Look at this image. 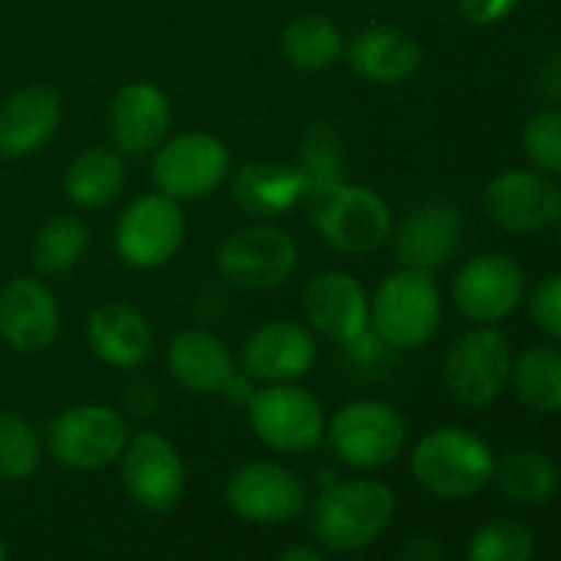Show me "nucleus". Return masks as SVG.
Listing matches in <instances>:
<instances>
[{"label": "nucleus", "instance_id": "obj_1", "mask_svg": "<svg viewBox=\"0 0 561 561\" xmlns=\"http://www.w3.org/2000/svg\"><path fill=\"white\" fill-rule=\"evenodd\" d=\"M394 510V493L383 482L329 480L310 507V531L327 551L356 553L389 529Z\"/></svg>", "mask_w": 561, "mask_h": 561}, {"label": "nucleus", "instance_id": "obj_2", "mask_svg": "<svg viewBox=\"0 0 561 561\" xmlns=\"http://www.w3.org/2000/svg\"><path fill=\"white\" fill-rule=\"evenodd\" d=\"M307 217L323 241L345 255H367L392 236L394 219L387 201L362 184L323 186L305 195Z\"/></svg>", "mask_w": 561, "mask_h": 561}, {"label": "nucleus", "instance_id": "obj_3", "mask_svg": "<svg viewBox=\"0 0 561 561\" xmlns=\"http://www.w3.org/2000/svg\"><path fill=\"white\" fill-rule=\"evenodd\" d=\"M496 458L474 431L436 427L411 453V474L427 493L447 502L471 499L493 480Z\"/></svg>", "mask_w": 561, "mask_h": 561}, {"label": "nucleus", "instance_id": "obj_4", "mask_svg": "<svg viewBox=\"0 0 561 561\" xmlns=\"http://www.w3.org/2000/svg\"><path fill=\"white\" fill-rule=\"evenodd\" d=\"M442 323V290L427 272L387 274L370 299V332L394 351L425 348Z\"/></svg>", "mask_w": 561, "mask_h": 561}, {"label": "nucleus", "instance_id": "obj_5", "mask_svg": "<svg viewBox=\"0 0 561 561\" xmlns=\"http://www.w3.org/2000/svg\"><path fill=\"white\" fill-rule=\"evenodd\" d=\"M329 447L351 469L378 471L394 463L409 442L405 416L383 400H354L327 422Z\"/></svg>", "mask_w": 561, "mask_h": 561}, {"label": "nucleus", "instance_id": "obj_6", "mask_svg": "<svg viewBox=\"0 0 561 561\" xmlns=\"http://www.w3.org/2000/svg\"><path fill=\"white\" fill-rule=\"evenodd\" d=\"M250 427L268 449L301 455L321 447L327 438V416L312 392L299 383H263L247 405Z\"/></svg>", "mask_w": 561, "mask_h": 561}, {"label": "nucleus", "instance_id": "obj_7", "mask_svg": "<svg viewBox=\"0 0 561 561\" xmlns=\"http://www.w3.org/2000/svg\"><path fill=\"white\" fill-rule=\"evenodd\" d=\"M129 436V425L118 411L82 403L60 411L49 422L47 449L66 469L99 471L121 458Z\"/></svg>", "mask_w": 561, "mask_h": 561}, {"label": "nucleus", "instance_id": "obj_8", "mask_svg": "<svg viewBox=\"0 0 561 561\" xmlns=\"http://www.w3.org/2000/svg\"><path fill=\"white\" fill-rule=\"evenodd\" d=\"M444 387L449 398L469 409L493 403L513 376L507 337L491 327L463 332L444 356Z\"/></svg>", "mask_w": 561, "mask_h": 561}, {"label": "nucleus", "instance_id": "obj_9", "mask_svg": "<svg viewBox=\"0 0 561 561\" xmlns=\"http://www.w3.org/2000/svg\"><path fill=\"white\" fill-rule=\"evenodd\" d=\"M186 219L181 203L162 192H146L121 211L115 222V252L140 272L164 266L184 244Z\"/></svg>", "mask_w": 561, "mask_h": 561}, {"label": "nucleus", "instance_id": "obj_10", "mask_svg": "<svg viewBox=\"0 0 561 561\" xmlns=\"http://www.w3.org/2000/svg\"><path fill=\"white\" fill-rule=\"evenodd\" d=\"M228 146L208 131H184V135L168 137L153 151V186L179 203L211 195L228 179Z\"/></svg>", "mask_w": 561, "mask_h": 561}, {"label": "nucleus", "instance_id": "obj_11", "mask_svg": "<svg viewBox=\"0 0 561 561\" xmlns=\"http://www.w3.org/2000/svg\"><path fill=\"white\" fill-rule=\"evenodd\" d=\"M307 499V482L272 460L241 463L225 482L228 507L255 526H277L301 518Z\"/></svg>", "mask_w": 561, "mask_h": 561}, {"label": "nucleus", "instance_id": "obj_12", "mask_svg": "<svg viewBox=\"0 0 561 561\" xmlns=\"http://www.w3.org/2000/svg\"><path fill=\"white\" fill-rule=\"evenodd\" d=\"M299 263V247L274 225L239 228L219 244L217 268L241 290H268L288 283Z\"/></svg>", "mask_w": 561, "mask_h": 561}, {"label": "nucleus", "instance_id": "obj_13", "mask_svg": "<svg viewBox=\"0 0 561 561\" xmlns=\"http://www.w3.org/2000/svg\"><path fill=\"white\" fill-rule=\"evenodd\" d=\"M121 485L146 513H170L186 488V469L175 444L162 433L140 431L121 453Z\"/></svg>", "mask_w": 561, "mask_h": 561}, {"label": "nucleus", "instance_id": "obj_14", "mask_svg": "<svg viewBox=\"0 0 561 561\" xmlns=\"http://www.w3.org/2000/svg\"><path fill=\"white\" fill-rule=\"evenodd\" d=\"M460 236H463V217L458 206L433 197L411 206L398 228H392L389 239L400 266L433 274L453 261L460 247Z\"/></svg>", "mask_w": 561, "mask_h": 561}, {"label": "nucleus", "instance_id": "obj_15", "mask_svg": "<svg viewBox=\"0 0 561 561\" xmlns=\"http://www.w3.org/2000/svg\"><path fill=\"white\" fill-rule=\"evenodd\" d=\"M524 290V268L513 257L485 252L466 261L455 274L453 301L469 321L491 327L518 310Z\"/></svg>", "mask_w": 561, "mask_h": 561}, {"label": "nucleus", "instance_id": "obj_16", "mask_svg": "<svg viewBox=\"0 0 561 561\" xmlns=\"http://www.w3.org/2000/svg\"><path fill=\"white\" fill-rule=\"evenodd\" d=\"M173 107L162 88L135 80L118 88L107 110V131L121 157L142 159L157 151L170 135Z\"/></svg>", "mask_w": 561, "mask_h": 561}, {"label": "nucleus", "instance_id": "obj_17", "mask_svg": "<svg viewBox=\"0 0 561 561\" xmlns=\"http://www.w3.org/2000/svg\"><path fill=\"white\" fill-rule=\"evenodd\" d=\"M482 208L507 233H535L561 217V190L540 173L507 170L485 186Z\"/></svg>", "mask_w": 561, "mask_h": 561}, {"label": "nucleus", "instance_id": "obj_18", "mask_svg": "<svg viewBox=\"0 0 561 561\" xmlns=\"http://www.w3.org/2000/svg\"><path fill=\"white\" fill-rule=\"evenodd\" d=\"M301 312L316 334L337 345L354 343L370 329V299L354 274L321 272L307 283Z\"/></svg>", "mask_w": 561, "mask_h": 561}, {"label": "nucleus", "instance_id": "obj_19", "mask_svg": "<svg viewBox=\"0 0 561 561\" xmlns=\"http://www.w3.org/2000/svg\"><path fill=\"white\" fill-rule=\"evenodd\" d=\"M318 340L296 321H268L241 345V367L252 381L294 383L312 370Z\"/></svg>", "mask_w": 561, "mask_h": 561}, {"label": "nucleus", "instance_id": "obj_20", "mask_svg": "<svg viewBox=\"0 0 561 561\" xmlns=\"http://www.w3.org/2000/svg\"><path fill=\"white\" fill-rule=\"evenodd\" d=\"M60 310L53 290L33 277H14L0 290V334L22 354H38L58 337Z\"/></svg>", "mask_w": 561, "mask_h": 561}, {"label": "nucleus", "instance_id": "obj_21", "mask_svg": "<svg viewBox=\"0 0 561 561\" xmlns=\"http://www.w3.org/2000/svg\"><path fill=\"white\" fill-rule=\"evenodd\" d=\"M64 99L53 85H25L0 104V157L22 159L53 140Z\"/></svg>", "mask_w": 561, "mask_h": 561}, {"label": "nucleus", "instance_id": "obj_22", "mask_svg": "<svg viewBox=\"0 0 561 561\" xmlns=\"http://www.w3.org/2000/svg\"><path fill=\"white\" fill-rule=\"evenodd\" d=\"M351 69L376 85H398L420 71L422 55L420 42L409 31L389 22H373L354 33L345 47Z\"/></svg>", "mask_w": 561, "mask_h": 561}, {"label": "nucleus", "instance_id": "obj_23", "mask_svg": "<svg viewBox=\"0 0 561 561\" xmlns=\"http://www.w3.org/2000/svg\"><path fill=\"white\" fill-rule=\"evenodd\" d=\"M85 337L93 354L110 367L135 370L153 354V327L129 301H107L96 307L85 323Z\"/></svg>", "mask_w": 561, "mask_h": 561}, {"label": "nucleus", "instance_id": "obj_24", "mask_svg": "<svg viewBox=\"0 0 561 561\" xmlns=\"http://www.w3.org/2000/svg\"><path fill=\"white\" fill-rule=\"evenodd\" d=\"M307 195V184L294 164L247 162L230 179V197L252 219H277L299 206Z\"/></svg>", "mask_w": 561, "mask_h": 561}, {"label": "nucleus", "instance_id": "obj_25", "mask_svg": "<svg viewBox=\"0 0 561 561\" xmlns=\"http://www.w3.org/2000/svg\"><path fill=\"white\" fill-rule=\"evenodd\" d=\"M170 376L195 394H219L236 376V362L228 345L206 329H184L168 345Z\"/></svg>", "mask_w": 561, "mask_h": 561}, {"label": "nucleus", "instance_id": "obj_26", "mask_svg": "<svg viewBox=\"0 0 561 561\" xmlns=\"http://www.w3.org/2000/svg\"><path fill=\"white\" fill-rule=\"evenodd\" d=\"M126 186V164L115 148H82L69 162L64 175V190L69 201L80 208L110 206Z\"/></svg>", "mask_w": 561, "mask_h": 561}, {"label": "nucleus", "instance_id": "obj_27", "mask_svg": "<svg viewBox=\"0 0 561 561\" xmlns=\"http://www.w3.org/2000/svg\"><path fill=\"white\" fill-rule=\"evenodd\" d=\"M279 53L294 69L323 71L343 58L345 38L329 16L299 14L285 22L279 33Z\"/></svg>", "mask_w": 561, "mask_h": 561}, {"label": "nucleus", "instance_id": "obj_28", "mask_svg": "<svg viewBox=\"0 0 561 561\" xmlns=\"http://www.w3.org/2000/svg\"><path fill=\"white\" fill-rule=\"evenodd\" d=\"M493 480H496L499 491L520 507H540V504L551 502L559 488L557 466L535 449H515L496 460Z\"/></svg>", "mask_w": 561, "mask_h": 561}, {"label": "nucleus", "instance_id": "obj_29", "mask_svg": "<svg viewBox=\"0 0 561 561\" xmlns=\"http://www.w3.org/2000/svg\"><path fill=\"white\" fill-rule=\"evenodd\" d=\"M91 230L75 214H53L33 233L31 261L42 274H64L82 261Z\"/></svg>", "mask_w": 561, "mask_h": 561}, {"label": "nucleus", "instance_id": "obj_30", "mask_svg": "<svg viewBox=\"0 0 561 561\" xmlns=\"http://www.w3.org/2000/svg\"><path fill=\"white\" fill-rule=\"evenodd\" d=\"M294 168L305 179L307 192L348 181V153L337 129L329 124H312L301 135Z\"/></svg>", "mask_w": 561, "mask_h": 561}, {"label": "nucleus", "instance_id": "obj_31", "mask_svg": "<svg viewBox=\"0 0 561 561\" xmlns=\"http://www.w3.org/2000/svg\"><path fill=\"white\" fill-rule=\"evenodd\" d=\"M515 392L540 414H561V351L531 348L513 362Z\"/></svg>", "mask_w": 561, "mask_h": 561}, {"label": "nucleus", "instance_id": "obj_32", "mask_svg": "<svg viewBox=\"0 0 561 561\" xmlns=\"http://www.w3.org/2000/svg\"><path fill=\"white\" fill-rule=\"evenodd\" d=\"M535 535L515 518L488 520L471 535L466 561H531Z\"/></svg>", "mask_w": 561, "mask_h": 561}, {"label": "nucleus", "instance_id": "obj_33", "mask_svg": "<svg viewBox=\"0 0 561 561\" xmlns=\"http://www.w3.org/2000/svg\"><path fill=\"white\" fill-rule=\"evenodd\" d=\"M42 466V442L31 422L16 411H0V477L20 482Z\"/></svg>", "mask_w": 561, "mask_h": 561}, {"label": "nucleus", "instance_id": "obj_34", "mask_svg": "<svg viewBox=\"0 0 561 561\" xmlns=\"http://www.w3.org/2000/svg\"><path fill=\"white\" fill-rule=\"evenodd\" d=\"M524 148L537 170L561 179V113L546 110L526 121Z\"/></svg>", "mask_w": 561, "mask_h": 561}, {"label": "nucleus", "instance_id": "obj_35", "mask_svg": "<svg viewBox=\"0 0 561 561\" xmlns=\"http://www.w3.org/2000/svg\"><path fill=\"white\" fill-rule=\"evenodd\" d=\"M531 318L551 337L561 340V274L542 279L531 294Z\"/></svg>", "mask_w": 561, "mask_h": 561}, {"label": "nucleus", "instance_id": "obj_36", "mask_svg": "<svg viewBox=\"0 0 561 561\" xmlns=\"http://www.w3.org/2000/svg\"><path fill=\"white\" fill-rule=\"evenodd\" d=\"M458 11L471 22V25H496L504 16H510V11L515 9L518 0H455Z\"/></svg>", "mask_w": 561, "mask_h": 561}, {"label": "nucleus", "instance_id": "obj_37", "mask_svg": "<svg viewBox=\"0 0 561 561\" xmlns=\"http://www.w3.org/2000/svg\"><path fill=\"white\" fill-rule=\"evenodd\" d=\"M400 561H444L442 540L431 535H416L400 551Z\"/></svg>", "mask_w": 561, "mask_h": 561}, {"label": "nucleus", "instance_id": "obj_38", "mask_svg": "<svg viewBox=\"0 0 561 561\" xmlns=\"http://www.w3.org/2000/svg\"><path fill=\"white\" fill-rule=\"evenodd\" d=\"M257 389H255V383H252V378L247 376V373H239L236 370V376L230 378L228 383H225V389L219 394H222L225 400H228V403H233V405H250V400H252V394H255Z\"/></svg>", "mask_w": 561, "mask_h": 561}, {"label": "nucleus", "instance_id": "obj_39", "mask_svg": "<svg viewBox=\"0 0 561 561\" xmlns=\"http://www.w3.org/2000/svg\"><path fill=\"white\" fill-rule=\"evenodd\" d=\"M540 88L546 96L561 99V53L551 55L540 69Z\"/></svg>", "mask_w": 561, "mask_h": 561}, {"label": "nucleus", "instance_id": "obj_40", "mask_svg": "<svg viewBox=\"0 0 561 561\" xmlns=\"http://www.w3.org/2000/svg\"><path fill=\"white\" fill-rule=\"evenodd\" d=\"M277 561H329V559L323 557V551H318V548L312 546H294L288 548V551H285Z\"/></svg>", "mask_w": 561, "mask_h": 561}, {"label": "nucleus", "instance_id": "obj_41", "mask_svg": "<svg viewBox=\"0 0 561 561\" xmlns=\"http://www.w3.org/2000/svg\"><path fill=\"white\" fill-rule=\"evenodd\" d=\"M9 559V553H5V542H3V537H0V561H5Z\"/></svg>", "mask_w": 561, "mask_h": 561}, {"label": "nucleus", "instance_id": "obj_42", "mask_svg": "<svg viewBox=\"0 0 561 561\" xmlns=\"http://www.w3.org/2000/svg\"><path fill=\"white\" fill-rule=\"evenodd\" d=\"M559 239H561V228H559Z\"/></svg>", "mask_w": 561, "mask_h": 561}]
</instances>
